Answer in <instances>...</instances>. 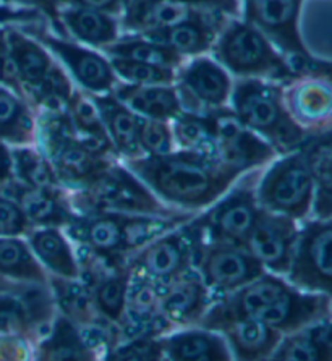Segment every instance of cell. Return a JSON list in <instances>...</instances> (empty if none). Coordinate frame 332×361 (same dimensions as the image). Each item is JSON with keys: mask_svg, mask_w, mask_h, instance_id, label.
Wrapping results in <instances>:
<instances>
[{"mask_svg": "<svg viewBox=\"0 0 332 361\" xmlns=\"http://www.w3.org/2000/svg\"><path fill=\"white\" fill-rule=\"evenodd\" d=\"M57 18L62 35L72 36L78 42L101 51L121 37L118 18L104 12L81 7H59Z\"/></svg>", "mask_w": 332, "mask_h": 361, "instance_id": "cell-24", "label": "cell"}, {"mask_svg": "<svg viewBox=\"0 0 332 361\" xmlns=\"http://www.w3.org/2000/svg\"><path fill=\"white\" fill-rule=\"evenodd\" d=\"M295 287L331 295L332 290V224L314 219L298 232L295 251L288 267Z\"/></svg>", "mask_w": 332, "mask_h": 361, "instance_id": "cell-11", "label": "cell"}, {"mask_svg": "<svg viewBox=\"0 0 332 361\" xmlns=\"http://www.w3.org/2000/svg\"><path fill=\"white\" fill-rule=\"evenodd\" d=\"M197 266L204 286L216 293H233L264 274V267L242 246L203 243Z\"/></svg>", "mask_w": 332, "mask_h": 361, "instance_id": "cell-13", "label": "cell"}, {"mask_svg": "<svg viewBox=\"0 0 332 361\" xmlns=\"http://www.w3.org/2000/svg\"><path fill=\"white\" fill-rule=\"evenodd\" d=\"M211 52L237 80L257 78L284 85L297 76L268 37L242 18H227Z\"/></svg>", "mask_w": 332, "mask_h": 361, "instance_id": "cell-3", "label": "cell"}, {"mask_svg": "<svg viewBox=\"0 0 332 361\" xmlns=\"http://www.w3.org/2000/svg\"><path fill=\"white\" fill-rule=\"evenodd\" d=\"M287 112L307 135L331 131V75H300L282 85Z\"/></svg>", "mask_w": 332, "mask_h": 361, "instance_id": "cell-15", "label": "cell"}, {"mask_svg": "<svg viewBox=\"0 0 332 361\" xmlns=\"http://www.w3.org/2000/svg\"><path fill=\"white\" fill-rule=\"evenodd\" d=\"M331 298L324 293H307L284 283L257 316L277 332H298L328 318Z\"/></svg>", "mask_w": 332, "mask_h": 361, "instance_id": "cell-18", "label": "cell"}, {"mask_svg": "<svg viewBox=\"0 0 332 361\" xmlns=\"http://www.w3.org/2000/svg\"><path fill=\"white\" fill-rule=\"evenodd\" d=\"M32 253L49 271L62 279H78L80 266L65 235L56 227H37L28 232Z\"/></svg>", "mask_w": 332, "mask_h": 361, "instance_id": "cell-28", "label": "cell"}, {"mask_svg": "<svg viewBox=\"0 0 332 361\" xmlns=\"http://www.w3.org/2000/svg\"><path fill=\"white\" fill-rule=\"evenodd\" d=\"M57 8L59 7H81V8H91L97 10V12H104L112 16L121 18L123 12V0H56Z\"/></svg>", "mask_w": 332, "mask_h": 361, "instance_id": "cell-45", "label": "cell"}, {"mask_svg": "<svg viewBox=\"0 0 332 361\" xmlns=\"http://www.w3.org/2000/svg\"><path fill=\"white\" fill-rule=\"evenodd\" d=\"M298 232L297 221L261 209L242 248L247 250L264 269L268 267L274 272H288Z\"/></svg>", "mask_w": 332, "mask_h": 361, "instance_id": "cell-16", "label": "cell"}, {"mask_svg": "<svg viewBox=\"0 0 332 361\" xmlns=\"http://www.w3.org/2000/svg\"><path fill=\"white\" fill-rule=\"evenodd\" d=\"M15 180L13 173V161H12V151L0 141V188L7 187L10 182Z\"/></svg>", "mask_w": 332, "mask_h": 361, "instance_id": "cell-49", "label": "cell"}, {"mask_svg": "<svg viewBox=\"0 0 332 361\" xmlns=\"http://www.w3.org/2000/svg\"><path fill=\"white\" fill-rule=\"evenodd\" d=\"M314 183L313 207L316 219L331 221L332 207V138L331 131L308 135L300 146Z\"/></svg>", "mask_w": 332, "mask_h": 361, "instance_id": "cell-25", "label": "cell"}, {"mask_svg": "<svg viewBox=\"0 0 332 361\" xmlns=\"http://www.w3.org/2000/svg\"><path fill=\"white\" fill-rule=\"evenodd\" d=\"M230 102L238 120L269 143L277 154L298 151L308 136L287 112L281 83L257 78L235 80Z\"/></svg>", "mask_w": 332, "mask_h": 361, "instance_id": "cell-2", "label": "cell"}, {"mask_svg": "<svg viewBox=\"0 0 332 361\" xmlns=\"http://www.w3.org/2000/svg\"><path fill=\"white\" fill-rule=\"evenodd\" d=\"M203 243V233L197 224L188 221L138 250L127 267L151 279L159 287H164L193 271Z\"/></svg>", "mask_w": 332, "mask_h": 361, "instance_id": "cell-8", "label": "cell"}, {"mask_svg": "<svg viewBox=\"0 0 332 361\" xmlns=\"http://www.w3.org/2000/svg\"><path fill=\"white\" fill-rule=\"evenodd\" d=\"M54 287L65 318L73 324L96 327V310L85 283L78 282V279L59 277L54 281Z\"/></svg>", "mask_w": 332, "mask_h": 361, "instance_id": "cell-37", "label": "cell"}, {"mask_svg": "<svg viewBox=\"0 0 332 361\" xmlns=\"http://www.w3.org/2000/svg\"><path fill=\"white\" fill-rule=\"evenodd\" d=\"M258 180V173L247 175L243 183H233L203 216L195 219L206 243L243 246L261 211L257 200Z\"/></svg>", "mask_w": 332, "mask_h": 361, "instance_id": "cell-9", "label": "cell"}, {"mask_svg": "<svg viewBox=\"0 0 332 361\" xmlns=\"http://www.w3.org/2000/svg\"><path fill=\"white\" fill-rule=\"evenodd\" d=\"M201 326L224 332L238 361H263L279 345L282 334L257 318L230 316L216 306L201 318Z\"/></svg>", "mask_w": 332, "mask_h": 361, "instance_id": "cell-17", "label": "cell"}, {"mask_svg": "<svg viewBox=\"0 0 332 361\" xmlns=\"http://www.w3.org/2000/svg\"><path fill=\"white\" fill-rule=\"evenodd\" d=\"M232 86L227 70L211 57H195L177 72L176 87L183 111L204 112L226 107L230 101Z\"/></svg>", "mask_w": 332, "mask_h": 361, "instance_id": "cell-14", "label": "cell"}, {"mask_svg": "<svg viewBox=\"0 0 332 361\" xmlns=\"http://www.w3.org/2000/svg\"><path fill=\"white\" fill-rule=\"evenodd\" d=\"M15 178L26 187L49 191H65L56 172L41 151L31 146H18L12 151Z\"/></svg>", "mask_w": 332, "mask_h": 361, "instance_id": "cell-35", "label": "cell"}, {"mask_svg": "<svg viewBox=\"0 0 332 361\" xmlns=\"http://www.w3.org/2000/svg\"><path fill=\"white\" fill-rule=\"evenodd\" d=\"M305 0H240V18L279 51L297 76L331 75L329 60L314 59L305 47L300 18Z\"/></svg>", "mask_w": 332, "mask_h": 361, "instance_id": "cell-5", "label": "cell"}, {"mask_svg": "<svg viewBox=\"0 0 332 361\" xmlns=\"http://www.w3.org/2000/svg\"><path fill=\"white\" fill-rule=\"evenodd\" d=\"M211 13L216 12L192 7L178 0H133L125 4L118 23L127 35H143L171 28L188 20L203 18Z\"/></svg>", "mask_w": 332, "mask_h": 361, "instance_id": "cell-19", "label": "cell"}, {"mask_svg": "<svg viewBox=\"0 0 332 361\" xmlns=\"http://www.w3.org/2000/svg\"><path fill=\"white\" fill-rule=\"evenodd\" d=\"M171 127L173 143L178 146V149L217 157V145L204 112L182 111L172 120Z\"/></svg>", "mask_w": 332, "mask_h": 361, "instance_id": "cell-32", "label": "cell"}, {"mask_svg": "<svg viewBox=\"0 0 332 361\" xmlns=\"http://www.w3.org/2000/svg\"><path fill=\"white\" fill-rule=\"evenodd\" d=\"M227 16L221 13H211L197 20H188L183 23L166 30L143 32L146 39L162 44L183 59H195L211 52L212 46L219 36L222 26L226 25Z\"/></svg>", "mask_w": 332, "mask_h": 361, "instance_id": "cell-21", "label": "cell"}, {"mask_svg": "<svg viewBox=\"0 0 332 361\" xmlns=\"http://www.w3.org/2000/svg\"><path fill=\"white\" fill-rule=\"evenodd\" d=\"M102 123L111 138L117 154L127 159H136L143 156L138 143V131L141 117L136 116L121 101H117L111 92L109 94L92 96Z\"/></svg>", "mask_w": 332, "mask_h": 361, "instance_id": "cell-26", "label": "cell"}, {"mask_svg": "<svg viewBox=\"0 0 332 361\" xmlns=\"http://www.w3.org/2000/svg\"><path fill=\"white\" fill-rule=\"evenodd\" d=\"M217 145V157L243 173L264 166L277 156L269 143L248 130L230 107L204 111Z\"/></svg>", "mask_w": 332, "mask_h": 361, "instance_id": "cell-12", "label": "cell"}, {"mask_svg": "<svg viewBox=\"0 0 332 361\" xmlns=\"http://www.w3.org/2000/svg\"><path fill=\"white\" fill-rule=\"evenodd\" d=\"M171 361H232L224 337L209 331H183L162 341Z\"/></svg>", "mask_w": 332, "mask_h": 361, "instance_id": "cell-29", "label": "cell"}, {"mask_svg": "<svg viewBox=\"0 0 332 361\" xmlns=\"http://www.w3.org/2000/svg\"><path fill=\"white\" fill-rule=\"evenodd\" d=\"M36 141L47 157L62 188L80 191L91 185L111 166L113 159L91 154L76 140L72 123L63 114H37Z\"/></svg>", "mask_w": 332, "mask_h": 361, "instance_id": "cell-6", "label": "cell"}, {"mask_svg": "<svg viewBox=\"0 0 332 361\" xmlns=\"http://www.w3.org/2000/svg\"><path fill=\"white\" fill-rule=\"evenodd\" d=\"M109 63L122 83L138 86H173L178 70L156 67V65L130 62L123 59H109Z\"/></svg>", "mask_w": 332, "mask_h": 361, "instance_id": "cell-39", "label": "cell"}, {"mask_svg": "<svg viewBox=\"0 0 332 361\" xmlns=\"http://www.w3.org/2000/svg\"><path fill=\"white\" fill-rule=\"evenodd\" d=\"M125 167L162 202L193 211L214 204L243 175L217 157L182 149L127 159Z\"/></svg>", "mask_w": 332, "mask_h": 361, "instance_id": "cell-1", "label": "cell"}, {"mask_svg": "<svg viewBox=\"0 0 332 361\" xmlns=\"http://www.w3.org/2000/svg\"><path fill=\"white\" fill-rule=\"evenodd\" d=\"M2 2L8 4V5H16V7H26V8L37 10V12H41L46 16L49 23L56 26V30L59 32H62L61 25H59V18H57L56 0H2Z\"/></svg>", "mask_w": 332, "mask_h": 361, "instance_id": "cell-47", "label": "cell"}, {"mask_svg": "<svg viewBox=\"0 0 332 361\" xmlns=\"http://www.w3.org/2000/svg\"><path fill=\"white\" fill-rule=\"evenodd\" d=\"M7 42L12 52L16 70H18L21 86H23L26 101L30 102V96L46 78L49 70L54 65L52 57L49 56L46 47L42 44L32 39L21 30L4 28Z\"/></svg>", "mask_w": 332, "mask_h": 361, "instance_id": "cell-27", "label": "cell"}, {"mask_svg": "<svg viewBox=\"0 0 332 361\" xmlns=\"http://www.w3.org/2000/svg\"><path fill=\"white\" fill-rule=\"evenodd\" d=\"M32 331L28 311L15 298H0V338H25Z\"/></svg>", "mask_w": 332, "mask_h": 361, "instance_id": "cell-42", "label": "cell"}, {"mask_svg": "<svg viewBox=\"0 0 332 361\" xmlns=\"http://www.w3.org/2000/svg\"><path fill=\"white\" fill-rule=\"evenodd\" d=\"M73 90L75 86L68 75L61 68V65L54 62L46 78L30 96V104L37 114H63L67 111Z\"/></svg>", "mask_w": 332, "mask_h": 361, "instance_id": "cell-36", "label": "cell"}, {"mask_svg": "<svg viewBox=\"0 0 332 361\" xmlns=\"http://www.w3.org/2000/svg\"><path fill=\"white\" fill-rule=\"evenodd\" d=\"M23 32L35 37L46 47V51L61 60L75 83L80 85L81 91L92 96L109 94L118 83L109 59L78 42L68 41L65 36L52 35L46 28V23L25 26Z\"/></svg>", "mask_w": 332, "mask_h": 361, "instance_id": "cell-10", "label": "cell"}, {"mask_svg": "<svg viewBox=\"0 0 332 361\" xmlns=\"http://www.w3.org/2000/svg\"><path fill=\"white\" fill-rule=\"evenodd\" d=\"M0 274L46 286L47 276L30 245L16 237H0Z\"/></svg>", "mask_w": 332, "mask_h": 361, "instance_id": "cell-33", "label": "cell"}, {"mask_svg": "<svg viewBox=\"0 0 332 361\" xmlns=\"http://www.w3.org/2000/svg\"><path fill=\"white\" fill-rule=\"evenodd\" d=\"M2 191L20 206L31 227H65L76 214L65 191L31 188L18 180L10 182Z\"/></svg>", "mask_w": 332, "mask_h": 361, "instance_id": "cell-20", "label": "cell"}, {"mask_svg": "<svg viewBox=\"0 0 332 361\" xmlns=\"http://www.w3.org/2000/svg\"><path fill=\"white\" fill-rule=\"evenodd\" d=\"M31 231L23 211L8 196L0 195V237H18Z\"/></svg>", "mask_w": 332, "mask_h": 361, "instance_id": "cell-44", "label": "cell"}, {"mask_svg": "<svg viewBox=\"0 0 332 361\" xmlns=\"http://www.w3.org/2000/svg\"><path fill=\"white\" fill-rule=\"evenodd\" d=\"M162 353V341H156L154 337H140L113 350L109 361H164Z\"/></svg>", "mask_w": 332, "mask_h": 361, "instance_id": "cell-43", "label": "cell"}, {"mask_svg": "<svg viewBox=\"0 0 332 361\" xmlns=\"http://www.w3.org/2000/svg\"><path fill=\"white\" fill-rule=\"evenodd\" d=\"M39 361H91V348L72 321L61 316L42 342Z\"/></svg>", "mask_w": 332, "mask_h": 361, "instance_id": "cell-34", "label": "cell"}, {"mask_svg": "<svg viewBox=\"0 0 332 361\" xmlns=\"http://www.w3.org/2000/svg\"><path fill=\"white\" fill-rule=\"evenodd\" d=\"M257 200L261 209L305 219L313 209L314 183L300 151L284 154L258 180Z\"/></svg>", "mask_w": 332, "mask_h": 361, "instance_id": "cell-7", "label": "cell"}, {"mask_svg": "<svg viewBox=\"0 0 332 361\" xmlns=\"http://www.w3.org/2000/svg\"><path fill=\"white\" fill-rule=\"evenodd\" d=\"M102 52H106L109 59H123L130 60V62L148 63L173 70H180L187 63L185 62L187 59L178 56L172 49L146 39L140 35H125L123 37H118L116 42L107 46Z\"/></svg>", "mask_w": 332, "mask_h": 361, "instance_id": "cell-31", "label": "cell"}, {"mask_svg": "<svg viewBox=\"0 0 332 361\" xmlns=\"http://www.w3.org/2000/svg\"><path fill=\"white\" fill-rule=\"evenodd\" d=\"M111 94L141 118L171 123L183 111L176 85L138 86L118 81Z\"/></svg>", "mask_w": 332, "mask_h": 361, "instance_id": "cell-23", "label": "cell"}, {"mask_svg": "<svg viewBox=\"0 0 332 361\" xmlns=\"http://www.w3.org/2000/svg\"><path fill=\"white\" fill-rule=\"evenodd\" d=\"M209 288L195 271L161 287V313L171 324H190L206 314Z\"/></svg>", "mask_w": 332, "mask_h": 361, "instance_id": "cell-22", "label": "cell"}, {"mask_svg": "<svg viewBox=\"0 0 332 361\" xmlns=\"http://www.w3.org/2000/svg\"><path fill=\"white\" fill-rule=\"evenodd\" d=\"M128 2H133V0H123V4H128Z\"/></svg>", "mask_w": 332, "mask_h": 361, "instance_id": "cell-50", "label": "cell"}, {"mask_svg": "<svg viewBox=\"0 0 332 361\" xmlns=\"http://www.w3.org/2000/svg\"><path fill=\"white\" fill-rule=\"evenodd\" d=\"M28 347L23 338H0V361H28Z\"/></svg>", "mask_w": 332, "mask_h": 361, "instance_id": "cell-48", "label": "cell"}, {"mask_svg": "<svg viewBox=\"0 0 332 361\" xmlns=\"http://www.w3.org/2000/svg\"><path fill=\"white\" fill-rule=\"evenodd\" d=\"M279 343L281 347L271 361H331V350L316 345L307 329Z\"/></svg>", "mask_w": 332, "mask_h": 361, "instance_id": "cell-40", "label": "cell"}, {"mask_svg": "<svg viewBox=\"0 0 332 361\" xmlns=\"http://www.w3.org/2000/svg\"><path fill=\"white\" fill-rule=\"evenodd\" d=\"M70 206L80 214L117 212L127 216L172 219L190 212L166 207L157 196L125 166L112 162L88 187L67 195Z\"/></svg>", "mask_w": 332, "mask_h": 361, "instance_id": "cell-4", "label": "cell"}, {"mask_svg": "<svg viewBox=\"0 0 332 361\" xmlns=\"http://www.w3.org/2000/svg\"><path fill=\"white\" fill-rule=\"evenodd\" d=\"M0 140L15 146H30L36 141L31 104L4 86H0Z\"/></svg>", "mask_w": 332, "mask_h": 361, "instance_id": "cell-30", "label": "cell"}, {"mask_svg": "<svg viewBox=\"0 0 332 361\" xmlns=\"http://www.w3.org/2000/svg\"><path fill=\"white\" fill-rule=\"evenodd\" d=\"M138 143L143 156H166L173 149V135L168 122L141 118Z\"/></svg>", "mask_w": 332, "mask_h": 361, "instance_id": "cell-41", "label": "cell"}, {"mask_svg": "<svg viewBox=\"0 0 332 361\" xmlns=\"http://www.w3.org/2000/svg\"><path fill=\"white\" fill-rule=\"evenodd\" d=\"M178 2L221 13L227 18H240V0H178Z\"/></svg>", "mask_w": 332, "mask_h": 361, "instance_id": "cell-46", "label": "cell"}, {"mask_svg": "<svg viewBox=\"0 0 332 361\" xmlns=\"http://www.w3.org/2000/svg\"><path fill=\"white\" fill-rule=\"evenodd\" d=\"M130 271L125 266L116 274L99 279L94 286V305L96 310L109 321H113L118 326H123L125 297H127Z\"/></svg>", "mask_w": 332, "mask_h": 361, "instance_id": "cell-38", "label": "cell"}]
</instances>
